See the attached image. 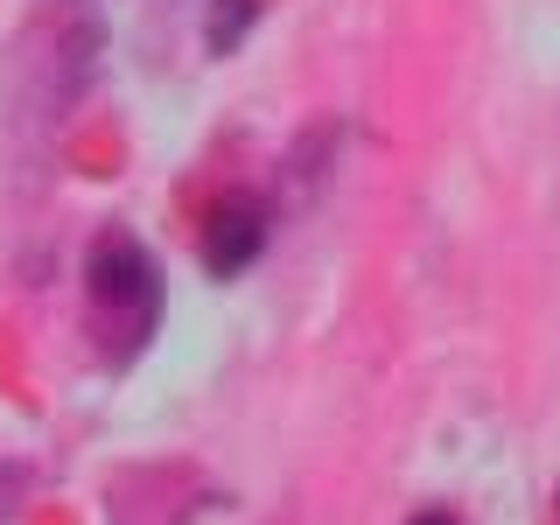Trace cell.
Listing matches in <instances>:
<instances>
[{
    "label": "cell",
    "mask_w": 560,
    "mask_h": 525,
    "mask_svg": "<svg viewBox=\"0 0 560 525\" xmlns=\"http://www.w3.org/2000/svg\"><path fill=\"white\" fill-rule=\"evenodd\" d=\"M407 525H455V512H442V504H428V512H413Z\"/></svg>",
    "instance_id": "4"
},
{
    "label": "cell",
    "mask_w": 560,
    "mask_h": 525,
    "mask_svg": "<svg viewBox=\"0 0 560 525\" xmlns=\"http://www.w3.org/2000/svg\"><path fill=\"white\" fill-rule=\"evenodd\" d=\"M259 14H267V0H210L203 8V49L210 57H232L245 35L259 28Z\"/></svg>",
    "instance_id": "3"
},
{
    "label": "cell",
    "mask_w": 560,
    "mask_h": 525,
    "mask_svg": "<svg viewBox=\"0 0 560 525\" xmlns=\"http://www.w3.org/2000/svg\"><path fill=\"white\" fill-rule=\"evenodd\" d=\"M267 203L253 197V189H224L218 203L203 210V238H197V253H203V267L218 273V280H232L245 273L259 253H267Z\"/></svg>",
    "instance_id": "2"
},
{
    "label": "cell",
    "mask_w": 560,
    "mask_h": 525,
    "mask_svg": "<svg viewBox=\"0 0 560 525\" xmlns=\"http://www.w3.org/2000/svg\"><path fill=\"white\" fill-rule=\"evenodd\" d=\"M84 294L105 337H119V358L148 343L154 315H162V267L133 232H105L84 259Z\"/></svg>",
    "instance_id": "1"
}]
</instances>
